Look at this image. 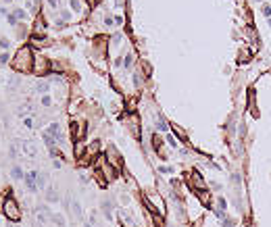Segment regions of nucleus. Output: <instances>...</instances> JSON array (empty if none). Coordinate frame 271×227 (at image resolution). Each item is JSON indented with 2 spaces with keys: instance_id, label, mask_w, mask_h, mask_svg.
<instances>
[{
  "instance_id": "1",
  "label": "nucleus",
  "mask_w": 271,
  "mask_h": 227,
  "mask_svg": "<svg viewBox=\"0 0 271 227\" xmlns=\"http://www.w3.org/2000/svg\"><path fill=\"white\" fill-rule=\"evenodd\" d=\"M34 63H36V58H34V52H31L29 46H21L17 50L15 58L10 60L13 69L19 71V73H31L34 71Z\"/></svg>"
},
{
  "instance_id": "2",
  "label": "nucleus",
  "mask_w": 271,
  "mask_h": 227,
  "mask_svg": "<svg viewBox=\"0 0 271 227\" xmlns=\"http://www.w3.org/2000/svg\"><path fill=\"white\" fill-rule=\"evenodd\" d=\"M2 211H4V217H6L8 221H19V219H21L19 204H17V200L10 196V190H8V196L2 200Z\"/></svg>"
},
{
  "instance_id": "3",
  "label": "nucleus",
  "mask_w": 271,
  "mask_h": 227,
  "mask_svg": "<svg viewBox=\"0 0 271 227\" xmlns=\"http://www.w3.org/2000/svg\"><path fill=\"white\" fill-rule=\"evenodd\" d=\"M50 69H52V65H50V60H48V58H36V63H34V71H31V73H36L38 77H44Z\"/></svg>"
},
{
  "instance_id": "4",
  "label": "nucleus",
  "mask_w": 271,
  "mask_h": 227,
  "mask_svg": "<svg viewBox=\"0 0 271 227\" xmlns=\"http://www.w3.org/2000/svg\"><path fill=\"white\" fill-rule=\"evenodd\" d=\"M104 158H106L115 169H119V171H121V156H119V152H117V148H115V146H109V148H106Z\"/></svg>"
},
{
  "instance_id": "5",
  "label": "nucleus",
  "mask_w": 271,
  "mask_h": 227,
  "mask_svg": "<svg viewBox=\"0 0 271 227\" xmlns=\"http://www.w3.org/2000/svg\"><path fill=\"white\" fill-rule=\"evenodd\" d=\"M71 137H73V142H79V140H84L86 136V127H84V123H79V121H71Z\"/></svg>"
},
{
  "instance_id": "6",
  "label": "nucleus",
  "mask_w": 271,
  "mask_h": 227,
  "mask_svg": "<svg viewBox=\"0 0 271 227\" xmlns=\"http://www.w3.org/2000/svg\"><path fill=\"white\" fill-rule=\"evenodd\" d=\"M190 187H192V190H196V192L207 190V183H204L202 175H200L198 171H192V175H190Z\"/></svg>"
},
{
  "instance_id": "7",
  "label": "nucleus",
  "mask_w": 271,
  "mask_h": 227,
  "mask_svg": "<svg viewBox=\"0 0 271 227\" xmlns=\"http://www.w3.org/2000/svg\"><path fill=\"white\" fill-rule=\"evenodd\" d=\"M36 175H38V171H27L25 173V185L31 190V192H38V183H36Z\"/></svg>"
},
{
  "instance_id": "8",
  "label": "nucleus",
  "mask_w": 271,
  "mask_h": 227,
  "mask_svg": "<svg viewBox=\"0 0 271 227\" xmlns=\"http://www.w3.org/2000/svg\"><path fill=\"white\" fill-rule=\"evenodd\" d=\"M46 134H50L56 142H63V137H65V136H63V131H61V125H58V123H50V125H48V129H46Z\"/></svg>"
},
{
  "instance_id": "9",
  "label": "nucleus",
  "mask_w": 271,
  "mask_h": 227,
  "mask_svg": "<svg viewBox=\"0 0 271 227\" xmlns=\"http://www.w3.org/2000/svg\"><path fill=\"white\" fill-rule=\"evenodd\" d=\"M146 198L154 204V208L159 211V215H163V217H165V202H163V198H161V196H146Z\"/></svg>"
},
{
  "instance_id": "10",
  "label": "nucleus",
  "mask_w": 271,
  "mask_h": 227,
  "mask_svg": "<svg viewBox=\"0 0 271 227\" xmlns=\"http://www.w3.org/2000/svg\"><path fill=\"white\" fill-rule=\"evenodd\" d=\"M130 129H132L134 137L138 140L140 137V121H138V115L136 113H132V117H130Z\"/></svg>"
},
{
  "instance_id": "11",
  "label": "nucleus",
  "mask_w": 271,
  "mask_h": 227,
  "mask_svg": "<svg viewBox=\"0 0 271 227\" xmlns=\"http://www.w3.org/2000/svg\"><path fill=\"white\" fill-rule=\"evenodd\" d=\"M31 44L34 46H38V48H42V46H48V40H46V36L44 34H31Z\"/></svg>"
},
{
  "instance_id": "12",
  "label": "nucleus",
  "mask_w": 271,
  "mask_h": 227,
  "mask_svg": "<svg viewBox=\"0 0 271 227\" xmlns=\"http://www.w3.org/2000/svg\"><path fill=\"white\" fill-rule=\"evenodd\" d=\"M154 123H156V129H159V131H167V129L171 127V125H169V123L165 121V117H163L161 113H159V115L154 117Z\"/></svg>"
},
{
  "instance_id": "13",
  "label": "nucleus",
  "mask_w": 271,
  "mask_h": 227,
  "mask_svg": "<svg viewBox=\"0 0 271 227\" xmlns=\"http://www.w3.org/2000/svg\"><path fill=\"white\" fill-rule=\"evenodd\" d=\"M73 152H75V158H84V154H86V146H84V142H82V140H79V142H75Z\"/></svg>"
},
{
  "instance_id": "14",
  "label": "nucleus",
  "mask_w": 271,
  "mask_h": 227,
  "mask_svg": "<svg viewBox=\"0 0 271 227\" xmlns=\"http://www.w3.org/2000/svg\"><path fill=\"white\" fill-rule=\"evenodd\" d=\"M196 194H198V200H200L204 206H211V196H209L207 190H200V192H196Z\"/></svg>"
},
{
  "instance_id": "15",
  "label": "nucleus",
  "mask_w": 271,
  "mask_h": 227,
  "mask_svg": "<svg viewBox=\"0 0 271 227\" xmlns=\"http://www.w3.org/2000/svg\"><path fill=\"white\" fill-rule=\"evenodd\" d=\"M48 90H50V86H48V81H44V79H40V81L36 84V92H38V94L44 96V94H48Z\"/></svg>"
},
{
  "instance_id": "16",
  "label": "nucleus",
  "mask_w": 271,
  "mask_h": 227,
  "mask_svg": "<svg viewBox=\"0 0 271 227\" xmlns=\"http://www.w3.org/2000/svg\"><path fill=\"white\" fill-rule=\"evenodd\" d=\"M21 148H23V152H25V154H29V156H36V154H38V150L31 146V142H23V144H21Z\"/></svg>"
},
{
  "instance_id": "17",
  "label": "nucleus",
  "mask_w": 271,
  "mask_h": 227,
  "mask_svg": "<svg viewBox=\"0 0 271 227\" xmlns=\"http://www.w3.org/2000/svg\"><path fill=\"white\" fill-rule=\"evenodd\" d=\"M171 129H173V136H177L181 140V142H186V140H188V136H186V131H183V129H181L180 125H171Z\"/></svg>"
},
{
  "instance_id": "18",
  "label": "nucleus",
  "mask_w": 271,
  "mask_h": 227,
  "mask_svg": "<svg viewBox=\"0 0 271 227\" xmlns=\"http://www.w3.org/2000/svg\"><path fill=\"white\" fill-rule=\"evenodd\" d=\"M44 29H46V21L42 17H38V19H36V25H34V31H36V34H42Z\"/></svg>"
},
{
  "instance_id": "19",
  "label": "nucleus",
  "mask_w": 271,
  "mask_h": 227,
  "mask_svg": "<svg viewBox=\"0 0 271 227\" xmlns=\"http://www.w3.org/2000/svg\"><path fill=\"white\" fill-rule=\"evenodd\" d=\"M42 140H44L46 142V146H48V148H56V140H54V137L50 136V134H42Z\"/></svg>"
},
{
  "instance_id": "20",
  "label": "nucleus",
  "mask_w": 271,
  "mask_h": 227,
  "mask_svg": "<svg viewBox=\"0 0 271 227\" xmlns=\"http://www.w3.org/2000/svg\"><path fill=\"white\" fill-rule=\"evenodd\" d=\"M161 146H163V140H161L159 134H154V136H152V148H154L156 152H161Z\"/></svg>"
},
{
  "instance_id": "21",
  "label": "nucleus",
  "mask_w": 271,
  "mask_h": 227,
  "mask_svg": "<svg viewBox=\"0 0 271 227\" xmlns=\"http://www.w3.org/2000/svg\"><path fill=\"white\" fill-rule=\"evenodd\" d=\"M10 175H13L15 179H23V177H25V173H23L21 167H13V169H10Z\"/></svg>"
},
{
  "instance_id": "22",
  "label": "nucleus",
  "mask_w": 271,
  "mask_h": 227,
  "mask_svg": "<svg viewBox=\"0 0 271 227\" xmlns=\"http://www.w3.org/2000/svg\"><path fill=\"white\" fill-rule=\"evenodd\" d=\"M36 183H38V190H42L46 185V173H40L38 171V175H36Z\"/></svg>"
},
{
  "instance_id": "23",
  "label": "nucleus",
  "mask_w": 271,
  "mask_h": 227,
  "mask_svg": "<svg viewBox=\"0 0 271 227\" xmlns=\"http://www.w3.org/2000/svg\"><path fill=\"white\" fill-rule=\"evenodd\" d=\"M132 65H134V54L130 52V54H125V58H123V67H125V69H130Z\"/></svg>"
},
{
  "instance_id": "24",
  "label": "nucleus",
  "mask_w": 271,
  "mask_h": 227,
  "mask_svg": "<svg viewBox=\"0 0 271 227\" xmlns=\"http://www.w3.org/2000/svg\"><path fill=\"white\" fill-rule=\"evenodd\" d=\"M217 204H219V211H221V213H225V211H227V202H225V198H221V196H219V198H217Z\"/></svg>"
},
{
  "instance_id": "25",
  "label": "nucleus",
  "mask_w": 271,
  "mask_h": 227,
  "mask_svg": "<svg viewBox=\"0 0 271 227\" xmlns=\"http://www.w3.org/2000/svg\"><path fill=\"white\" fill-rule=\"evenodd\" d=\"M15 17H17V19H19V21H23V19H25V17H27V13H25V10H23V8H17V10H15Z\"/></svg>"
},
{
  "instance_id": "26",
  "label": "nucleus",
  "mask_w": 271,
  "mask_h": 227,
  "mask_svg": "<svg viewBox=\"0 0 271 227\" xmlns=\"http://www.w3.org/2000/svg\"><path fill=\"white\" fill-rule=\"evenodd\" d=\"M52 104V98H50V94H44L42 96V106H50Z\"/></svg>"
},
{
  "instance_id": "27",
  "label": "nucleus",
  "mask_w": 271,
  "mask_h": 227,
  "mask_svg": "<svg viewBox=\"0 0 271 227\" xmlns=\"http://www.w3.org/2000/svg\"><path fill=\"white\" fill-rule=\"evenodd\" d=\"M261 10H263V17L271 19V6H269V4H263V8H261Z\"/></svg>"
},
{
  "instance_id": "28",
  "label": "nucleus",
  "mask_w": 271,
  "mask_h": 227,
  "mask_svg": "<svg viewBox=\"0 0 271 227\" xmlns=\"http://www.w3.org/2000/svg\"><path fill=\"white\" fill-rule=\"evenodd\" d=\"M167 144H169L171 148H177V140H175V136H167Z\"/></svg>"
},
{
  "instance_id": "29",
  "label": "nucleus",
  "mask_w": 271,
  "mask_h": 227,
  "mask_svg": "<svg viewBox=\"0 0 271 227\" xmlns=\"http://www.w3.org/2000/svg\"><path fill=\"white\" fill-rule=\"evenodd\" d=\"M0 48H2V50H8V48H10V42H8L6 38H0Z\"/></svg>"
},
{
  "instance_id": "30",
  "label": "nucleus",
  "mask_w": 271,
  "mask_h": 227,
  "mask_svg": "<svg viewBox=\"0 0 271 227\" xmlns=\"http://www.w3.org/2000/svg\"><path fill=\"white\" fill-rule=\"evenodd\" d=\"M159 173H173V167H167V165H161V167H159Z\"/></svg>"
},
{
  "instance_id": "31",
  "label": "nucleus",
  "mask_w": 271,
  "mask_h": 227,
  "mask_svg": "<svg viewBox=\"0 0 271 227\" xmlns=\"http://www.w3.org/2000/svg\"><path fill=\"white\" fill-rule=\"evenodd\" d=\"M56 200H58L56 192H54V190H50V192H48V202H56Z\"/></svg>"
},
{
  "instance_id": "32",
  "label": "nucleus",
  "mask_w": 271,
  "mask_h": 227,
  "mask_svg": "<svg viewBox=\"0 0 271 227\" xmlns=\"http://www.w3.org/2000/svg\"><path fill=\"white\" fill-rule=\"evenodd\" d=\"M134 86H136V88H140V86H142V75H140V73H136V75H134Z\"/></svg>"
},
{
  "instance_id": "33",
  "label": "nucleus",
  "mask_w": 271,
  "mask_h": 227,
  "mask_svg": "<svg viewBox=\"0 0 271 227\" xmlns=\"http://www.w3.org/2000/svg\"><path fill=\"white\" fill-rule=\"evenodd\" d=\"M6 21H8L10 25H17V21H19V19H17L15 15H10V13H8V15H6Z\"/></svg>"
},
{
  "instance_id": "34",
  "label": "nucleus",
  "mask_w": 271,
  "mask_h": 227,
  "mask_svg": "<svg viewBox=\"0 0 271 227\" xmlns=\"http://www.w3.org/2000/svg\"><path fill=\"white\" fill-rule=\"evenodd\" d=\"M71 8L73 10H82V2L79 0H71Z\"/></svg>"
},
{
  "instance_id": "35",
  "label": "nucleus",
  "mask_w": 271,
  "mask_h": 227,
  "mask_svg": "<svg viewBox=\"0 0 271 227\" xmlns=\"http://www.w3.org/2000/svg\"><path fill=\"white\" fill-rule=\"evenodd\" d=\"M73 213H75L77 217H82V206H79L77 202H73Z\"/></svg>"
},
{
  "instance_id": "36",
  "label": "nucleus",
  "mask_w": 271,
  "mask_h": 227,
  "mask_svg": "<svg viewBox=\"0 0 271 227\" xmlns=\"http://www.w3.org/2000/svg\"><path fill=\"white\" fill-rule=\"evenodd\" d=\"M8 63V52H2L0 54V65H6Z\"/></svg>"
},
{
  "instance_id": "37",
  "label": "nucleus",
  "mask_w": 271,
  "mask_h": 227,
  "mask_svg": "<svg viewBox=\"0 0 271 227\" xmlns=\"http://www.w3.org/2000/svg\"><path fill=\"white\" fill-rule=\"evenodd\" d=\"M61 17H63V21L67 23V21L71 19V13H69V10H63V13H61Z\"/></svg>"
},
{
  "instance_id": "38",
  "label": "nucleus",
  "mask_w": 271,
  "mask_h": 227,
  "mask_svg": "<svg viewBox=\"0 0 271 227\" xmlns=\"http://www.w3.org/2000/svg\"><path fill=\"white\" fill-rule=\"evenodd\" d=\"M113 23H115V19H113L111 15H106V17H104V25H109V27H111Z\"/></svg>"
},
{
  "instance_id": "39",
  "label": "nucleus",
  "mask_w": 271,
  "mask_h": 227,
  "mask_svg": "<svg viewBox=\"0 0 271 227\" xmlns=\"http://www.w3.org/2000/svg\"><path fill=\"white\" fill-rule=\"evenodd\" d=\"M23 123H25V127H27V129H31V127H34V121H31L29 117H25V119H23Z\"/></svg>"
},
{
  "instance_id": "40",
  "label": "nucleus",
  "mask_w": 271,
  "mask_h": 227,
  "mask_svg": "<svg viewBox=\"0 0 271 227\" xmlns=\"http://www.w3.org/2000/svg\"><path fill=\"white\" fill-rule=\"evenodd\" d=\"M234 225H236L234 219H223V227H234Z\"/></svg>"
},
{
  "instance_id": "41",
  "label": "nucleus",
  "mask_w": 271,
  "mask_h": 227,
  "mask_svg": "<svg viewBox=\"0 0 271 227\" xmlns=\"http://www.w3.org/2000/svg\"><path fill=\"white\" fill-rule=\"evenodd\" d=\"M48 6L50 8H58V0H48Z\"/></svg>"
},
{
  "instance_id": "42",
  "label": "nucleus",
  "mask_w": 271,
  "mask_h": 227,
  "mask_svg": "<svg viewBox=\"0 0 271 227\" xmlns=\"http://www.w3.org/2000/svg\"><path fill=\"white\" fill-rule=\"evenodd\" d=\"M52 165H54V169H61V167H63V163H61V161H54Z\"/></svg>"
},
{
  "instance_id": "43",
  "label": "nucleus",
  "mask_w": 271,
  "mask_h": 227,
  "mask_svg": "<svg viewBox=\"0 0 271 227\" xmlns=\"http://www.w3.org/2000/svg\"><path fill=\"white\" fill-rule=\"evenodd\" d=\"M267 23H269V27H271V19H267Z\"/></svg>"
},
{
  "instance_id": "44",
  "label": "nucleus",
  "mask_w": 271,
  "mask_h": 227,
  "mask_svg": "<svg viewBox=\"0 0 271 227\" xmlns=\"http://www.w3.org/2000/svg\"><path fill=\"white\" fill-rule=\"evenodd\" d=\"M86 227H92V225H86Z\"/></svg>"
},
{
  "instance_id": "45",
  "label": "nucleus",
  "mask_w": 271,
  "mask_h": 227,
  "mask_svg": "<svg viewBox=\"0 0 271 227\" xmlns=\"http://www.w3.org/2000/svg\"><path fill=\"white\" fill-rule=\"evenodd\" d=\"M6 2H10V0H6Z\"/></svg>"
}]
</instances>
